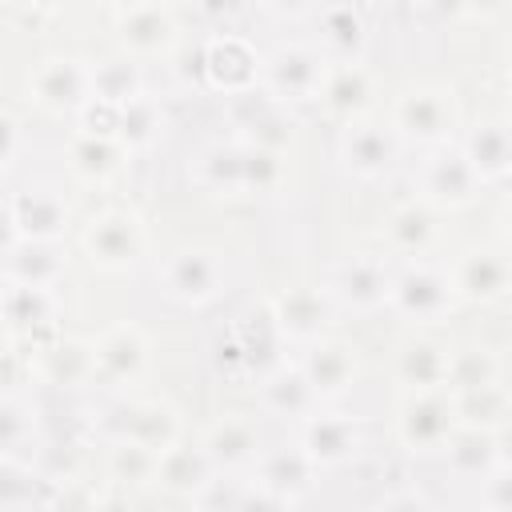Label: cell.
I'll use <instances>...</instances> for the list:
<instances>
[{
  "instance_id": "obj_1",
  "label": "cell",
  "mask_w": 512,
  "mask_h": 512,
  "mask_svg": "<svg viewBox=\"0 0 512 512\" xmlns=\"http://www.w3.org/2000/svg\"><path fill=\"white\" fill-rule=\"evenodd\" d=\"M456 124H460V104L448 84H416L400 92L392 108V128L400 132V140H412L424 148L448 144Z\"/></svg>"
},
{
  "instance_id": "obj_2",
  "label": "cell",
  "mask_w": 512,
  "mask_h": 512,
  "mask_svg": "<svg viewBox=\"0 0 512 512\" xmlns=\"http://www.w3.org/2000/svg\"><path fill=\"white\" fill-rule=\"evenodd\" d=\"M456 424H460V412H456V396L448 388L404 392L396 404V436L412 456L444 452Z\"/></svg>"
},
{
  "instance_id": "obj_3",
  "label": "cell",
  "mask_w": 512,
  "mask_h": 512,
  "mask_svg": "<svg viewBox=\"0 0 512 512\" xmlns=\"http://www.w3.org/2000/svg\"><path fill=\"white\" fill-rule=\"evenodd\" d=\"M80 248L92 260V268H100V272H132L144 260L148 236L132 208H100L84 224Z\"/></svg>"
},
{
  "instance_id": "obj_4",
  "label": "cell",
  "mask_w": 512,
  "mask_h": 512,
  "mask_svg": "<svg viewBox=\"0 0 512 512\" xmlns=\"http://www.w3.org/2000/svg\"><path fill=\"white\" fill-rule=\"evenodd\" d=\"M328 56L308 44H280L260 64V88L276 96L280 104H304L320 100V88L328 80Z\"/></svg>"
},
{
  "instance_id": "obj_5",
  "label": "cell",
  "mask_w": 512,
  "mask_h": 512,
  "mask_svg": "<svg viewBox=\"0 0 512 512\" xmlns=\"http://www.w3.org/2000/svg\"><path fill=\"white\" fill-rule=\"evenodd\" d=\"M284 332L272 316V304H256L248 312L236 316L228 340L220 344V360L228 356V372H248V376H264L268 368L280 364V348H284Z\"/></svg>"
},
{
  "instance_id": "obj_6",
  "label": "cell",
  "mask_w": 512,
  "mask_h": 512,
  "mask_svg": "<svg viewBox=\"0 0 512 512\" xmlns=\"http://www.w3.org/2000/svg\"><path fill=\"white\" fill-rule=\"evenodd\" d=\"M156 280H160V292L172 304L204 308L224 292V264L212 248H176L160 264Z\"/></svg>"
},
{
  "instance_id": "obj_7",
  "label": "cell",
  "mask_w": 512,
  "mask_h": 512,
  "mask_svg": "<svg viewBox=\"0 0 512 512\" xmlns=\"http://www.w3.org/2000/svg\"><path fill=\"white\" fill-rule=\"evenodd\" d=\"M28 96L52 116H76L92 100V64L76 56H48L28 76Z\"/></svg>"
},
{
  "instance_id": "obj_8",
  "label": "cell",
  "mask_w": 512,
  "mask_h": 512,
  "mask_svg": "<svg viewBox=\"0 0 512 512\" xmlns=\"http://www.w3.org/2000/svg\"><path fill=\"white\" fill-rule=\"evenodd\" d=\"M456 284L452 272L428 268V264H412L392 280V300L388 308L400 312L412 324H436L456 308Z\"/></svg>"
},
{
  "instance_id": "obj_9",
  "label": "cell",
  "mask_w": 512,
  "mask_h": 512,
  "mask_svg": "<svg viewBox=\"0 0 512 512\" xmlns=\"http://www.w3.org/2000/svg\"><path fill=\"white\" fill-rule=\"evenodd\" d=\"M392 272L384 268V260L376 256H344L340 264L328 268V296L336 300V308L348 312H380L392 300Z\"/></svg>"
},
{
  "instance_id": "obj_10",
  "label": "cell",
  "mask_w": 512,
  "mask_h": 512,
  "mask_svg": "<svg viewBox=\"0 0 512 512\" xmlns=\"http://www.w3.org/2000/svg\"><path fill=\"white\" fill-rule=\"evenodd\" d=\"M480 188H484V180H480V172L472 168V160L464 156V148H436L428 160H424V168H420V192H424V200L432 204V208H440V212H460V208H468L476 196H480Z\"/></svg>"
},
{
  "instance_id": "obj_11",
  "label": "cell",
  "mask_w": 512,
  "mask_h": 512,
  "mask_svg": "<svg viewBox=\"0 0 512 512\" xmlns=\"http://www.w3.org/2000/svg\"><path fill=\"white\" fill-rule=\"evenodd\" d=\"M8 240H60L72 224L68 200L48 184H28L8 196Z\"/></svg>"
},
{
  "instance_id": "obj_12",
  "label": "cell",
  "mask_w": 512,
  "mask_h": 512,
  "mask_svg": "<svg viewBox=\"0 0 512 512\" xmlns=\"http://www.w3.org/2000/svg\"><path fill=\"white\" fill-rule=\"evenodd\" d=\"M260 64L264 56H256V48L236 32H220L200 48V76L224 96L260 88Z\"/></svg>"
},
{
  "instance_id": "obj_13",
  "label": "cell",
  "mask_w": 512,
  "mask_h": 512,
  "mask_svg": "<svg viewBox=\"0 0 512 512\" xmlns=\"http://www.w3.org/2000/svg\"><path fill=\"white\" fill-rule=\"evenodd\" d=\"M396 152H400V132L396 128H384L376 120H348L340 128V160L352 176L360 180H380L392 172L396 164Z\"/></svg>"
},
{
  "instance_id": "obj_14",
  "label": "cell",
  "mask_w": 512,
  "mask_h": 512,
  "mask_svg": "<svg viewBox=\"0 0 512 512\" xmlns=\"http://www.w3.org/2000/svg\"><path fill=\"white\" fill-rule=\"evenodd\" d=\"M56 316H60L56 288L4 280V328H8V340H32V348H36V344L52 340Z\"/></svg>"
},
{
  "instance_id": "obj_15",
  "label": "cell",
  "mask_w": 512,
  "mask_h": 512,
  "mask_svg": "<svg viewBox=\"0 0 512 512\" xmlns=\"http://www.w3.org/2000/svg\"><path fill=\"white\" fill-rule=\"evenodd\" d=\"M300 368H304V376H308V384L316 388L320 400H336L356 384L360 352H356V344H348L340 336H320V340L304 344Z\"/></svg>"
},
{
  "instance_id": "obj_16",
  "label": "cell",
  "mask_w": 512,
  "mask_h": 512,
  "mask_svg": "<svg viewBox=\"0 0 512 512\" xmlns=\"http://www.w3.org/2000/svg\"><path fill=\"white\" fill-rule=\"evenodd\" d=\"M268 304H272V316L288 344H312V340L328 336V324L336 312V300L328 296V288H288V292L272 296Z\"/></svg>"
},
{
  "instance_id": "obj_17",
  "label": "cell",
  "mask_w": 512,
  "mask_h": 512,
  "mask_svg": "<svg viewBox=\"0 0 512 512\" xmlns=\"http://www.w3.org/2000/svg\"><path fill=\"white\" fill-rule=\"evenodd\" d=\"M452 284L460 300L496 304L512 292V260L496 248H468L452 264Z\"/></svg>"
},
{
  "instance_id": "obj_18",
  "label": "cell",
  "mask_w": 512,
  "mask_h": 512,
  "mask_svg": "<svg viewBox=\"0 0 512 512\" xmlns=\"http://www.w3.org/2000/svg\"><path fill=\"white\" fill-rule=\"evenodd\" d=\"M36 360V376L52 388H84L96 380V340H80V336H52L44 344L32 348Z\"/></svg>"
},
{
  "instance_id": "obj_19",
  "label": "cell",
  "mask_w": 512,
  "mask_h": 512,
  "mask_svg": "<svg viewBox=\"0 0 512 512\" xmlns=\"http://www.w3.org/2000/svg\"><path fill=\"white\" fill-rule=\"evenodd\" d=\"M148 336L136 324H112L96 336V380L120 388L136 384L148 372Z\"/></svg>"
},
{
  "instance_id": "obj_20",
  "label": "cell",
  "mask_w": 512,
  "mask_h": 512,
  "mask_svg": "<svg viewBox=\"0 0 512 512\" xmlns=\"http://www.w3.org/2000/svg\"><path fill=\"white\" fill-rule=\"evenodd\" d=\"M256 400L276 420H308L320 408V396L308 384L304 368L300 364H284V360L256 380Z\"/></svg>"
},
{
  "instance_id": "obj_21",
  "label": "cell",
  "mask_w": 512,
  "mask_h": 512,
  "mask_svg": "<svg viewBox=\"0 0 512 512\" xmlns=\"http://www.w3.org/2000/svg\"><path fill=\"white\" fill-rule=\"evenodd\" d=\"M116 44L136 60L140 56H164L176 44V20L160 0L128 8L116 16Z\"/></svg>"
},
{
  "instance_id": "obj_22",
  "label": "cell",
  "mask_w": 512,
  "mask_h": 512,
  "mask_svg": "<svg viewBox=\"0 0 512 512\" xmlns=\"http://www.w3.org/2000/svg\"><path fill=\"white\" fill-rule=\"evenodd\" d=\"M316 32L320 52L336 64H356L368 48V20L348 0H328L324 8H316Z\"/></svg>"
},
{
  "instance_id": "obj_23",
  "label": "cell",
  "mask_w": 512,
  "mask_h": 512,
  "mask_svg": "<svg viewBox=\"0 0 512 512\" xmlns=\"http://www.w3.org/2000/svg\"><path fill=\"white\" fill-rule=\"evenodd\" d=\"M68 256L60 240H4V280L56 288L64 280Z\"/></svg>"
},
{
  "instance_id": "obj_24",
  "label": "cell",
  "mask_w": 512,
  "mask_h": 512,
  "mask_svg": "<svg viewBox=\"0 0 512 512\" xmlns=\"http://www.w3.org/2000/svg\"><path fill=\"white\" fill-rule=\"evenodd\" d=\"M300 448L312 456L316 468H336V464H348L356 456L360 428L352 424V416H324L316 408L300 428Z\"/></svg>"
},
{
  "instance_id": "obj_25",
  "label": "cell",
  "mask_w": 512,
  "mask_h": 512,
  "mask_svg": "<svg viewBox=\"0 0 512 512\" xmlns=\"http://www.w3.org/2000/svg\"><path fill=\"white\" fill-rule=\"evenodd\" d=\"M448 356L452 348H444L432 336H412L396 348V380L404 392H428V388H448Z\"/></svg>"
},
{
  "instance_id": "obj_26",
  "label": "cell",
  "mask_w": 512,
  "mask_h": 512,
  "mask_svg": "<svg viewBox=\"0 0 512 512\" xmlns=\"http://www.w3.org/2000/svg\"><path fill=\"white\" fill-rule=\"evenodd\" d=\"M372 100H376V80H372V72L360 60L356 64L328 68V80L320 88V104H324L328 116H336L344 124L348 120H360V116H368Z\"/></svg>"
},
{
  "instance_id": "obj_27",
  "label": "cell",
  "mask_w": 512,
  "mask_h": 512,
  "mask_svg": "<svg viewBox=\"0 0 512 512\" xmlns=\"http://www.w3.org/2000/svg\"><path fill=\"white\" fill-rule=\"evenodd\" d=\"M384 240L400 256H424L440 240V208H432L428 200L396 204L384 216Z\"/></svg>"
},
{
  "instance_id": "obj_28",
  "label": "cell",
  "mask_w": 512,
  "mask_h": 512,
  "mask_svg": "<svg viewBox=\"0 0 512 512\" xmlns=\"http://www.w3.org/2000/svg\"><path fill=\"white\" fill-rule=\"evenodd\" d=\"M200 444L208 448V456H212V464H216L220 472H240V468H248V464L260 460V432H256V424H252L248 416H240V412L220 416V420L204 432Z\"/></svg>"
},
{
  "instance_id": "obj_29",
  "label": "cell",
  "mask_w": 512,
  "mask_h": 512,
  "mask_svg": "<svg viewBox=\"0 0 512 512\" xmlns=\"http://www.w3.org/2000/svg\"><path fill=\"white\" fill-rule=\"evenodd\" d=\"M312 476H316V464L304 448H272V452H260L256 460V480L268 492H276L284 508L312 488Z\"/></svg>"
},
{
  "instance_id": "obj_30",
  "label": "cell",
  "mask_w": 512,
  "mask_h": 512,
  "mask_svg": "<svg viewBox=\"0 0 512 512\" xmlns=\"http://www.w3.org/2000/svg\"><path fill=\"white\" fill-rule=\"evenodd\" d=\"M192 180L216 196L244 192V144L240 140H212L192 160Z\"/></svg>"
},
{
  "instance_id": "obj_31",
  "label": "cell",
  "mask_w": 512,
  "mask_h": 512,
  "mask_svg": "<svg viewBox=\"0 0 512 512\" xmlns=\"http://www.w3.org/2000/svg\"><path fill=\"white\" fill-rule=\"evenodd\" d=\"M444 460L456 476L464 480H484L500 468V444L496 432L476 428V424H456V432L444 444Z\"/></svg>"
},
{
  "instance_id": "obj_32",
  "label": "cell",
  "mask_w": 512,
  "mask_h": 512,
  "mask_svg": "<svg viewBox=\"0 0 512 512\" xmlns=\"http://www.w3.org/2000/svg\"><path fill=\"white\" fill-rule=\"evenodd\" d=\"M216 472H220V468L212 464V456H208L204 444L176 440L168 452H160V476H156V484L168 488V492H176V496H188V500H192Z\"/></svg>"
},
{
  "instance_id": "obj_33",
  "label": "cell",
  "mask_w": 512,
  "mask_h": 512,
  "mask_svg": "<svg viewBox=\"0 0 512 512\" xmlns=\"http://www.w3.org/2000/svg\"><path fill=\"white\" fill-rule=\"evenodd\" d=\"M128 160V148L116 136H96V132H76L68 144V168L84 184H108Z\"/></svg>"
},
{
  "instance_id": "obj_34",
  "label": "cell",
  "mask_w": 512,
  "mask_h": 512,
  "mask_svg": "<svg viewBox=\"0 0 512 512\" xmlns=\"http://www.w3.org/2000/svg\"><path fill=\"white\" fill-rule=\"evenodd\" d=\"M464 156L472 160V168L480 172V180H504L512 176V128L508 120H480L468 136H464Z\"/></svg>"
},
{
  "instance_id": "obj_35",
  "label": "cell",
  "mask_w": 512,
  "mask_h": 512,
  "mask_svg": "<svg viewBox=\"0 0 512 512\" xmlns=\"http://www.w3.org/2000/svg\"><path fill=\"white\" fill-rule=\"evenodd\" d=\"M152 452H168L176 440H184V420L168 400H132V420H128V436Z\"/></svg>"
},
{
  "instance_id": "obj_36",
  "label": "cell",
  "mask_w": 512,
  "mask_h": 512,
  "mask_svg": "<svg viewBox=\"0 0 512 512\" xmlns=\"http://www.w3.org/2000/svg\"><path fill=\"white\" fill-rule=\"evenodd\" d=\"M164 132V108L156 96L140 92L136 100L120 104V124H116V140L128 148V152H144L160 140Z\"/></svg>"
},
{
  "instance_id": "obj_37",
  "label": "cell",
  "mask_w": 512,
  "mask_h": 512,
  "mask_svg": "<svg viewBox=\"0 0 512 512\" xmlns=\"http://www.w3.org/2000/svg\"><path fill=\"white\" fill-rule=\"evenodd\" d=\"M144 92V72L136 64V56H108L92 64V96L108 100V104H128Z\"/></svg>"
},
{
  "instance_id": "obj_38",
  "label": "cell",
  "mask_w": 512,
  "mask_h": 512,
  "mask_svg": "<svg viewBox=\"0 0 512 512\" xmlns=\"http://www.w3.org/2000/svg\"><path fill=\"white\" fill-rule=\"evenodd\" d=\"M452 396H456L460 424H476V428L500 432V428L512 420V396H508V388H504L500 380H496V384H484V388L452 392Z\"/></svg>"
},
{
  "instance_id": "obj_39",
  "label": "cell",
  "mask_w": 512,
  "mask_h": 512,
  "mask_svg": "<svg viewBox=\"0 0 512 512\" xmlns=\"http://www.w3.org/2000/svg\"><path fill=\"white\" fill-rule=\"evenodd\" d=\"M160 476V452L136 444V440H116L108 448V480L120 488H148Z\"/></svg>"
},
{
  "instance_id": "obj_40",
  "label": "cell",
  "mask_w": 512,
  "mask_h": 512,
  "mask_svg": "<svg viewBox=\"0 0 512 512\" xmlns=\"http://www.w3.org/2000/svg\"><path fill=\"white\" fill-rule=\"evenodd\" d=\"M496 380H500V356L492 348L468 344L448 356V392H468V388H484Z\"/></svg>"
},
{
  "instance_id": "obj_41",
  "label": "cell",
  "mask_w": 512,
  "mask_h": 512,
  "mask_svg": "<svg viewBox=\"0 0 512 512\" xmlns=\"http://www.w3.org/2000/svg\"><path fill=\"white\" fill-rule=\"evenodd\" d=\"M36 440V408L20 392H4L0 400V448L12 460H28L24 448Z\"/></svg>"
},
{
  "instance_id": "obj_42",
  "label": "cell",
  "mask_w": 512,
  "mask_h": 512,
  "mask_svg": "<svg viewBox=\"0 0 512 512\" xmlns=\"http://www.w3.org/2000/svg\"><path fill=\"white\" fill-rule=\"evenodd\" d=\"M284 180H288L284 152H272V148H260V144H244V192L248 196H272V192L284 188Z\"/></svg>"
},
{
  "instance_id": "obj_43",
  "label": "cell",
  "mask_w": 512,
  "mask_h": 512,
  "mask_svg": "<svg viewBox=\"0 0 512 512\" xmlns=\"http://www.w3.org/2000/svg\"><path fill=\"white\" fill-rule=\"evenodd\" d=\"M40 484H48V480L32 476V464H28V460H12V456L0 460V508H4V512H20V508H32V504H48L44 496H36Z\"/></svg>"
},
{
  "instance_id": "obj_44",
  "label": "cell",
  "mask_w": 512,
  "mask_h": 512,
  "mask_svg": "<svg viewBox=\"0 0 512 512\" xmlns=\"http://www.w3.org/2000/svg\"><path fill=\"white\" fill-rule=\"evenodd\" d=\"M80 132H96V136H116V124H120V104H108V100H88L80 112Z\"/></svg>"
},
{
  "instance_id": "obj_45",
  "label": "cell",
  "mask_w": 512,
  "mask_h": 512,
  "mask_svg": "<svg viewBox=\"0 0 512 512\" xmlns=\"http://www.w3.org/2000/svg\"><path fill=\"white\" fill-rule=\"evenodd\" d=\"M484 492H480V504L484 508H496V512H512V464L500 460V468L492 476L480 480Z\"/></svg>"
},
{
  "instance_id": "obj_46",
  "label": "cell",
  "mask_w": 512,
  "mask_h": 512,
  "mask_svg": "<svg viewBox=\"0 0 512 512\" xmlns=\"http://www.w3.org/2000/svg\"><path fill=\"white\" fill-rule=\"evenodd\" d=\"M0 136H4V148H0V164H4V172H12V168H16V160H20V140H24V132H20V120H16L12 112H4V120H0Z\"/></svg>"
},
{
  "instance_id": "obj_47",
  "label": "cell",
  "mask_w": 512,
  "mask_h": 512,
  "mask_svg": "<svg viewBox=\"0 0 512 512\" xmlns=\"http://www.w3.org/2000/svg\"><path fill=\"white\" fill-rule=\"evenodd\" d=\"M192 4L208 24H232L244 12V0H192Z\"/></svg>"
},
{
  "instance_id": "obj_48",
  "label": "cell",
  "mask_w": 512,
  "mask_h": 512,
  "mask_svg": "<svg viewBox=\"0 0 512 512\" xmlns=\"http://www.w3.org/2000/svg\"><path fill=\"white\" fill-rule=\"evenodd\" d=\"M380 508H432V500L420 488H396L380 496Z\"/></svg>"
},
{
  "instance_id": "obj_49",
  "label": "cell",
  "mask_w": 512,
  "mask_h": 512,
  "mask_svg": "<svg viewBox=\"0 0 512 512\" xmlns=\"http://www.w3.org/2000/svg\"><path fill=\"white\" fill-rule=\"evenodd\" d=\"M420 8H428L436 20H464V16H472V4L468 0H424Z\"/></svg>"
},
{
  "instance_id": "obj_50",
  "label": "cell",
  "mask_w": 512,
  "mask_h": 512,
  "mask_svg": "<svg viewBox=\"0 0 512 512\" xmlns=\"http://www.w3.org/2000/svg\"><path fill=\"white\" fill-rule=\"evenodd\" d=\"M268 12H276V16H304V12H312V8H320V0H260Z\"/></svg>"
},
{
  "instance_id": "obj_51",
  "label": "cell",
  "mask_w": 512,
  "mask_h": 512,
  "mask_svg": "<svg viewBox=\"0 0 512 512\" xmlns=\"http://www.w3.org/2000/svg\"><path fill=\"white\" fill-rule=\"evenodd\" d=\"M472 4V16H496V12H504L512 0H468Z\"/></svg>"
},
{
  "instance_id": "obj_52",
  "label": "cell",
  "mask_w": 512,
  "mask_h": 512,
  "mask_svg": "<svg viewBox=\"0 0 512 512\" xmlns=\"http://www.w3.org/2000/svg\"><path fill=\"white\" fill-rule=\"evenodd\" d=\"M496 444H500V460H504V464H512V420L496 432Z\"/></svg>"
},
{
  "instance_id": "obj_53",
  "label": "cell",
  "mask_w": 512,
  "mask_h": 512,
  "mask_svg": "<svg viewBox=\"0 0 512 512\" xmlns=\"http://www.w3.org/2000/svg\"><path fill=\"white\" fill-rule=\"evenodd\" d=\"M500 232H504V240L512 244V196H508L504 208H500Z\"/></svg>"
},
{
  "instance_id": "obj_54",
  "label": "cell",
  "mask_w": 512,
  "mask_h": 512,
  "mask_svg": "<svg viewBox=\"0 0 512 512\" xmlns=\"http://www.w3.org/2000/svg\"><path fill=\"white\" fill-rule=\"evenodd\" d=\"M72 0H32V8H40V12H64Z\"/></svg>"
},
{
  "instance_id": "obj_55",
  "label": "cell",
  "mask_w": 512,
  "mask_h": 512,
  "mask_svg": "<svg viewBox=\"0 0 512 512\" xmlns=\"http://www.w3.org/2000/svg\"><path fill=\"white\" fill-rule=\"evenodd\" d=\"M104 4H108V8L120 16V12H128V8H140V4H148V0H104Z\"/></svg>"
},
{
  "instance_id": "obj_56",
  "label": "cell",
  "mask_w": 512,
  "mask_h": 512,
  "mask_svg": "<svg viewBox=\"0 0 512 512\" xmlns=\"http://www.w3.org/2000/svg\"><path fill=\"white\" fill-rule=\"evenodd\" d=\"M508 72H512V40H508Z\"/></svg>"
},
{
  "instance_id": "obj_57",
  "label": "cell",
  "mask_w": 512,
  "mask_h": 512,
  "mask_svg": "<svg viewBox=\"0 0 512 512\" xmlns=\"http://www.w3.org/2000/svg\"><path fill=\"white\" fill-rule=\"evenodd\" d=\"M412 4H424V0H412Z\"/></svg>"
},
{
  "instance_id": "obj_58",
  "label": "cell",
  "mask_w": 512,
  "mask_h": 512,
  "mask_svg": "<svg viewBox=\"0 0 512 512\" xmlns=\"http://www.w3.org/2000/svg\"><path fill=\"white\" fill-rule=\"evenodd\" d=\"M508 128H512V120H508Z\"/></svg>"
}]
</instances>
